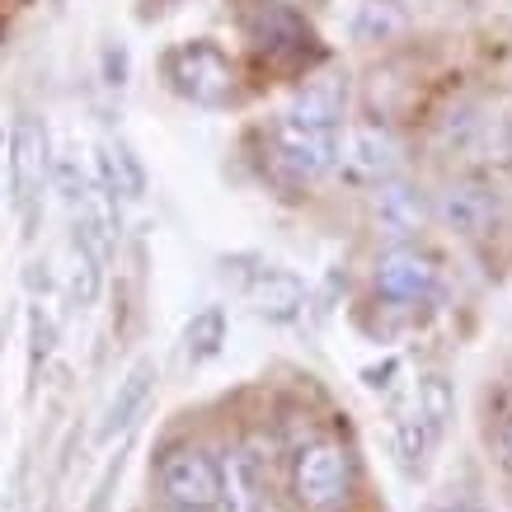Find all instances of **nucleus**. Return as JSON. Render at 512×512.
Wrapping results in <instances>:
<instances>
[{"mask_svg": "<svg viewBox=\"0 0 512 512\" xmlns=\"http://www.w3.org/2000/svg\"><path fill=\"white\" fill-rule=\"evenodd\" d=\"M456 419V390L442 372H428L414 381L409 400L395 414V451H400V466L409 475H423L428 461L437 456V447L447 442V428Z\"/></svg>", "mask_w": 512, "mask_h": 512, "instance_id": "obj_1", "label": "nucleus"}, {"mask_svg": "<svg viewBox=\"0 0 512 512\" xmlns=\"http://www.w3.org/2000/svg\"><path fill=\"white\" fill-rule=\"evenodd\" d=\"M165 80L174 94H184L188 104L198 109H231L235 94H240V71H235L231 52L212 38H188L174 43L160 62Z\"/></svg>", "mask_w": 512, "mask_h": 512, "instance_id": "obj_2", "label": "nucleus"}, {"mask_svg": "<svg viewBox=\"0 0 512 512\" xmlns=\"http://www.w3.org/2000/svg\"><path fill=\"white\" fill-rule=\"evenodd\" d=\"M268 151L282 174H292L296 184H320L325 174L339 170L343 160V127L306 123L296 113H282L268 127Z\"/></svg>", "mask_w": 512, "mask_h": 512, "instance_id": "obj_3", "label": "nucleus"}, {"mask_svg": "<svg viewBox=\"0 0 512 512\" xmlns=\"http://www.w3.org/2000/svg\"><path fill=\"white\" fill-rule=\"evenodd\" d=\"M353 489V456L339 437H311L292 456V494L306 512H334Z\"/></svg>", "mask_w": 512, "mask_h": 512, "instance_id": "obj_4", "label": "nucleus"}, {"mask_svg": "<svg viewBox=\"0 0 512 512\" xmlns=\"http://www.w3.org/2000/svg\"><path fill=\"white\" fill-rule=\"evenodd\" d=\"M372 287L381 301L390 306H428L442 287V259L423 240H400V245H386L372 264Z\"/></svg>", "mask_w": 512, "mask_h": 512, "instance_id": "obj_5", "label": "nucleus"}, {"mask_svg": "<svg viewBox=\"0 0 512 512\" xmlns=\"http://www.w3.org/2000/svg\"><path fill=\"white\" fill-rule=\"evenodd\" d=\"M10 207H15L24 226H33L38 217V202H43V188L52 184V137H47V123L33 118V113H19L15 127H10Z\"/></svg>", "mask_w": 512, "mask_h": 512, "instance_id": "obj_6", "label": "nucleus"}, {"mask_svg": "<svg viewBox=\"0 0 512 512\" xmlns=\"http://www.w3.org/2000/svg\"><path fill=\"white\" fill-rule=\"evenodd\" d=\"M503 221V193L489 174H451L437 193V226L461 240H484Z\"/></svg>", "mask_w": 512, "mask_h": 512, "instance_id": "obj_7", "label": "nucleus"}, {"mask_svg": "<svg viewBox=\"0 0 512 512\" xmlns=\"http://www.w3.org/2000/svg\"><path fill=\"white\" fill-rule=\"evenodd\" d=\"M367 217H372L376 235H386V245L419 240V235L437 221V193H428L423 184L395 174V179H386V184L372 188V207H367Z\"/></svg>", "mask_w": 512, "mask_h": 512, "instance_id": "obj_8", "label": "nucleus"}, {"mask_svg": "<svg viewBox=\"0 0 512 512\" xmlns=\"http://www.w3.org/2000/svg\"><path fill=\"white\" fill-rule=\"evenodd\" d=\"M160 498L165 503H184V508H221V461L212 451L193 447H170L160 456Z\"/></svg>", "mask_w": 512, "mask_h": 512, "instance_id": "obj_9", "label": "nucleus"}, {"mask_svg": "<svg viewBox=\"0 0 512 512\" xmlns=\"http://www.w3.org/2000/svg\"><path fill=\"white\" fill-rule=\"evenodd\" d=\"M235 282H240V292H245L249 311L259 315V320H268V325H296V320L306 315V306H311L306 278L282 264H259V259H254V268H249V273H235Z\"/></svg>", "mask_w": 512, "mask_h": 512, "instance_id": "obj_10", "label": "nucleus"}, {"mask_svg": "<svg viewBox=\"0 0 512 512\" xmlns=\"http://www.w3.org/2000/svg\"><path fill=\"white\" fill-rule=\"evenodd\" d=\"M339 170H348V179L357 184H386L404 170V146L395 137L390 123H353L343 132V160Z\"/></svg>", "mask_w": 512, "mask_h": 512, "instance_id": "obj_11", "label": "nucleus"}, {"mask_svg": "<svg viewBox=\"0 0 512 512\" xmlns=\"http://www.w3.org/2000/svg\"><path fill=\"white\" fill-rule=\"evenodd\" d=\"M156 381H160V372H156V362H151V357H141V362L127 367V376L109 395V409H104V423H99V442H113V437L127 433V428L141 419V409L151 404Z\"/></svg>", "mask_w": 512, "mask_h": 512, "instance_id": "obj_12", "label": "nucleus"}, {"mask_svg": "<svg viewBox=\"0 0 512 512\" xmlns=\"http://www.w3.org/2000/svg\"><path fill=\"white\" fill-rule=\"evenodd\" d=\"M268 498V470L264 456L249 447H235L221 456V508L226 512H254Z\"/></svg>", "mask_w": 512, "mask_h": 512, "instance_id": "obj_13", "label": "nucleus"}, {"mask_svg": "<svg viewBox=\"0 0 512 512\" xmlns=\"http://www.w3.org/2000/svg\"><path fill=\"white\" fill-rule=\"evenodd\" d=\"M240 19H245L249 38L268 52H306V43H311V29L278 0H254V5H245Z\"/></svg>", "mask_w": 512, "mask_h": 512, "instance_id": "obj_14", "label": "nucleus"}, {"mask_svg": "<svg viewBox=\"0 0 512 512\" xmlns=\"http://www.w3.org/2000/svg\"><path fill=\"white\" fill-rule=\"evenodd\" d=\"M71 264H66V292H71V306L76 311H90L94 301H99V292H104V268H109V259L99 254V245H94L90 235H85V226H76L71 221Z\"/></svg>", "mask_w": 512, "mask_h": 512, "instance_id": "obj_15", "label": "nucleus"}, {"mask_svg": "<svg viewBox=\"0 0 512 512\" xmlns=\"http://www.w3.org/2000/svg\"><path fill=\"white\" fill-rule=\"evenodd\" d=\"M287 113L306 118V123H320V127H343V113H348V80H339V76L306 80V85L296 90Z\"/></svg>", "mask_w": 512, "mask_h": 512, "instance_id": "obj_16", "label": "nucleus"}, {"mask_svg": "<svg viewBox=\"0 0 512 512\" xmlns=\"http://www.w3.org/2000/svg\"><path fill=\"white\" fill-rule=\"evenodd\" d=\"M226 334H231L226 306H202V311L188 315V325H184V357H188V367H207L212 357H221Z\"/></svg>", "mask_w": 512, "mask_h": 512, "instance_id": "obj_17", "label": "nucleus"}, {"mask_svg": "<svg viewBox=\"0 0 512 512\" xmlns=\"http://www.w3.org/2000/svg\"><path fill=\"white\" fill-rule=\"evenodd\" d=\"M409 29V10L404 0H362L353 10V38L367 47H381Z\"/></svg>", "mask_w": 512, "mask_h": 512, "instance_id": "obj_18", "label": "nucleus"}, {"mask_svg": "<svg viewBox=\"0 0 512 512\" xmlns=\"http://www.w3.org/2000/svg\"><path fill=\"white\" fill-rule=\"evenodd\" d=\"M52 339H57V329H52V315L43 306H33L29 311V386H38V367H43L47 357H52Z\"/></svg>", "mask_w": 512, "mask_h": 512, "instance_id": "obj_19", "label": "nucleus"}, {"mask_svg": "<svg viewBox=\"0 0 512 512\" xmlns=\"http://www.w3.org/2000/svg\"><path fill=\"white\" fill-rule=\"evenodd\" d=\"M494 447H498V461H503V470H512V395L503 400V409H498Z\"/></svg>", "mask_w": 512, "mask_h": 512, "instance_id": "obj_20", "label": "nucleus"}, {"mask_svg": "<svg viewBox=\"0 0 512 512\" xmlns=\"http://www.w3.org/2000/svg\"><path fill=\"white\" fill-rule=\"evenodd\" d=\"M437 512H484L480 498H451V503H442Z\"/></svg>", "mask_w": 512, "mask_h": 512, "instance_id": "obj_21", "label": "nucleus"}, {"mask_svg": "<svg viewBox=\"0 0 512 512\" xmlns=\"http://www.w3.org/2000/svg\"><path fill=\"white\" fill-rule=\"evenodd\" d=\"M254 512H287V503H282V498H273V494H268V498H264V503H259V508H254Z\"/></svg>", "mask_w": 512, "mask_h": 512, "instance_id": "obj_22", "label": "nucleus"}, {"mask_svg": "<svg viewBox=\"0 0 512 512\" xmlns=\"http://www.w3.org/2000/svg\"><path fill=\"white\" fill-rule=\"evenodd\" d=\"M160 512H217V508H184V503H165Z\"/></svg>", "mask_w": 512, "mask_h": 512, "instance_id": "obj_23", "label": "nucleus"}]
</instances>
